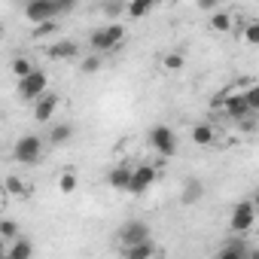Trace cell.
<instances>
[{
    "label": "cell",
    "mask_w": 259,
    "mask_h": 259,
    "mask_svg": "<svg viewBox=\"0 0 259 259\" xmlns=\"http://www.w3.org/2000/svg\"><path fill=\"white\" fill-rule=\"evenodd\" d=\"M122 40H125V25H104V28L92 31L89 46H92L95 52H110V49H116Z\"/></svg>",
    "instance_id": "1"
},
{
    "label": "cell",
    "mask_w": 259,
    "mask_h": 259,
    "mask_svg": "<svg viewBox=\"0 0 259 259\" xmlns=\"http://www.w3.org/2000/svg\"><path fill=\"white\" fill-rule=\"evenodd\" d=\"M70 10V4H52V0H31V4L25 7V16H28V22H34V25H46V22H52L58 13H67Z\"/></svg>",
    "instance_id": "2"
},
{
    "label": "cell",
    "mask_w": 259,
    "mask_h": 259,
    "mask_svg": "<svg viewBox=\"0 0 259 259\" xmlns=\"http://www.w3.org/2000/svg\"><path fill=\"white\" fill-rule=\"evenodd\" d=\"M13 156H16L19 165H34V162H40V156H43V144H40V138H37V135H25V138H19Z\"/></svg>",
    "instance_id": "3"
},
{
    "label": "cell",
    "mask_w": 259,
    "mask_h": 259,
    "mask_svg": "<svg viewBox=\"0 0 259 259\" xmlns=\"http://www.w3.org/2000/svg\"><path fill=\"white\" fill-rule=\"evenodd\" d=\"M150 147L159 153V156H174L177 153V135L171 132V128L168 125H156L153 128V132H150Z\"/></svg>",
    "instance_id": "4"
},
{
    "label": "cell",
    "mask_w": 259,
    "mask_h": 259,
    "mask_svg": "<svg viewBox=\"0 0 259 259\" xmlns=\"http://www.w3.org/2000/svg\"><path fill=\"white\" fill-rule=\"evenodd\" d=\"M159 177V168L156 165H141V168H132V180H128V189L125 192H132V195H144Z\"/></svg>",
    "instance_id": "5"
},
{
    "label": "cell",
    "mask_w": 259,
    "mask_h": 259,
    "mask_svg": "<svg viewBox=\"0 0 259 259\" xmlns=\"http://www.w3.org/2000/svg\"><path fill=\"white\" fill-rule=\"evenodd\" d=\"M253 223H256V204L253 201H238L235 210H232V232L244 235V232L253 229Z\"/></svg>",
    "instance_id": "6"
},
{
    "label": "cell",
    "mask_w": 259,
    "mask_h": 259,
    "mask_svg": "<svg viewBox=\"0 0 259 259\" xmlns=\"http://www.w3.org/2000/svg\"><path fill=\"white\" fill-rule=\"evenodd\" d=\"M46 85H49L46 73H43V70H34L31 76L19 79V98H25V101H37L40 95H46Z\"/></svg>",
    "instance_id": "7"
},
{
    "label": "cell",
    "mask_w": 259,
    "mask_h": 259,
    "mask_svg": "<svg viewBox=\"0 0 259 259\" xmlns=\"http://www.w3.org/2000/svg\"><path fill=\"white\" fill-rule=\"evenodd\" d=\"M119 241H122V247H135V244L150 241V229H147V223H141V220L125 223V226L119 229Z\"/></svg>",
    "instance_id": "8"
},
{
    "label": "cell",
    "mask_w": 259,
    "mask_h": 259,
    "mask_svg": "<svg viewBox=\"0 0 259 259\" xmlns=\"http://www.w3.org/2000/svg\"><path fill=\"white\" fill-rule=\"evenodd\" d=\"M55 110H58V95L46 92V95H40L37 104H34V119H37V122H49V119L55 116Z\"/></svg>",
    "instance_id": "9"
},
{
    "label": "cell",
    "mask_w": 259,
    "mask_h": 259,
    "mask_svg": "<svg viewBox=\"0 0 259 259\" xmlns=\"http://www.w3.org/2000/svg\"><path fill=\"white\" fill-rule=\"evenodd\" d=\"M217 259H250V244L247 241H229L223 250H220V256Z\"/></svg>",
    "instance_id": "10"
},
{
    "label": "cell",
    "mask_w": 259,
    "mask_h": 259,
    "mask_svg": "<svg viewBox=\"0 0 259 259\" xmlns=\"http://www.w3.org/2000/svg\"><path fill=\"white\" fill-rule=\"evenodd\" d=\"M223 107H226V113H229V116H235V119H247V116H250V107H247L244 95L223 98Z\"/></svg>",
    "instance_id": "11"
},
{
    "label": "cell",
    "mask_w": 259,
    "mask_h": 259,
    "mask_svg": "<svg viewBox=\"0 0 259 259\" xmlns=\"http://www.w3.org/2000/svg\"><path fill=\"white\" fill-rule=\"evenodd\" d=\"M46 52H49V58H76L79 46H76L73 40H58V43H52Z\"/></svg>",
    "instance_id": "12"
},
{
    "label": "cell",
    "mask_w": 259,
    "mask_h": 259,
    "mask_svg": "<svg viewBox=\"0 0 259 259\" xmlns=\"http://www.w3.org/2000/svg\"><path fill=\"white\" fill-rule=\"evenodd\" d=\"M7 253H10L13 259H31V256H34V244L19 235L16 241H10V250H7Z\"/></svg>",
    "instance_id": "13"
},
{
    "label": "cell",
    "mask_w": 259,
    "mask_h": 259,
    "mask_svg": "<svg viewBox=\"0 0 259 259\" xmlns=\"http://www.w3.org/2000/svg\"><path fill=\"white\" fill-rule=\"evenodd\" d=\"M128 180H132V168H125V165H116L110 174H107V183L113 189H128Z\"/></svg>",
    "instance_id": "14"
},
{
    "label": "cell",
    "mask_w": 259,
    "mask_h": 259,
    "mask_svg": "<svg viewBox=\"0 0 259 259\" xmlns=\"http://www.w3.org/2000/svg\"><path fill=\"white\" fill-rule=\"evenodd\" d=\"M125 259H156V244L144 241V244H135V247H125Z\"/></svg>",
    "instance_id": "15"
},
{
    "label": "cell",
    "mask_w": 259,
    "mask_h": 259,
    "mask_svg": "<svg viewBox=\"0 0 259 259\" xmlns=\"http://www.w3.org/2000/svg\"><path fill=\"white\" fill-rule=\"evenodd\" d=\"M213 141H217L213 125H195V128H192V144H195V147H210Z\"/></svg>",
    "instance_id": "16"
},
{
    "label": "cell",
    "mask_w": 259,
    "mask_h": 259,
    "mask_svg": "<svg viewBox=\"0 0 259 259\" xmlns=\"http://www.w3.org/2000/svg\"><path fill=\"white\" fill-rule=\"evenodd\" d=\"M4 192H7V195H19V198H28V195H31V186H28L22 177L13 174V177L4 180Z\"/></svg>",
    "instance_id": "17"
},
{
    "label": "cell",
    "mask_w": 259,
    "mask_h": 259,
    "mask_svg": "<svg viewBox=\"0 0 259 259\" xmlns=\"http://www.w3.org/2000/svg\"><path fill=\"white\" fill-rule=\"evenodd\" d=\"M70 138H73V125H70V122H61V125H55V128H52V135H49V144L61 147V144H67Z\"/></svg>",
    "instance_id": "18"
},
{
    "label": "cell",
    "mask_w": 259,
    "mask_h": 259,
    "mask_svg": "<svg viewBox=\"0 0 259 259\" xmlns=\"http://www.w3.org/2000/svg\"><path fill=\"white\" fill-rule=\"evenodd\" d=\"M37 67L31 64V58H25V55H19V58H13V73H16V79H25V76H31Z\"/></svg>",
    "instance_id": "19"
},
{
    "label": "cell",
    "mask_w": 259,
    "mask_h": 259,
    "mask_svg": "<svg viewBox=\"0 0 259 259\" xmlns=\"http://www.w3.org/2000/svg\"><path fill=\"white\" fill-rule=\"evenodd\" d=\"M210 31H217V34L232 31V16H229V13H213V16H210Z\"/></svg>",
    "instance_id": "20"
},
{
    "label": "cell",
    "mask_w": 259,
    "mask_h": 259,
    "mask_svg": "<svg viewBox=\"0 0 259 259\" xmlns=\"http://www.w3.org/2000/svg\"><path fill=\"white\" fill-rule=\"evenodd\" d=\"M241 95H244V101H247L250 113H256V110H259V85H256V82L250 79V82H247V89H244Z\"/></svg>",
    "instance_id": "21"
},
{
    "label": "cell",
    "mask_w": 259,
    "mask_h": 259,
    "mask_svg": "<svg viewBox=\"0 0 259 259\" xmlns=\"http://www.w3.org/2000/svg\"><path fill=\"white\" fill-rule=\"evenodd\" d=\"M201 192H204V186H201L198 180H189V183L183 186V201H186V204H195V201L201 198Z\"/></svg>",
    "instance_id": "22"
},
{
    "label": "cell",
    "mask_w": 259,
    "mask_h": 259,
    "mask_svg": "<svg viewBox=\"0 0 259 259\" xmlns=\"http://www.w3.org/2000/svg\"><path fill=\"white\" fill-rule=\"evenodd\" d=\"M125 10H128V16H132V19H144V16L153 13V4H150V0H141V4L135 0V4H128Z\"/></svg>",
    "instance_id": "23"
},
{
    "label": "cell",
    "mask_w": 259,
    "mask_h": 259,
    "mask_svg": "<svg viewBox=\"0 0 259 259\" xmlns=\"http://www.w3.org/2000/svg\"><path fill=\"white\" fill-rule=\"evenodd\" d=\"M0 238H4L7 244L19 238V223L16 220H0Z\"/></svg>",
    "instance_id": "24"
},
{
    "label": "cell",
    "mask_w": 259,
    "mask_h": 259,
    "mask_svg": "<svg viewBox=\"0 0 259 259\" xmlns=\"http://www.w3.org/2000/svg\"><path fill=\"white\" fill-rule=\"evenodd\" d=\"M162 64H165V70L174 73V70H180V67L186 64V58H183V52H168V55L162 58Z\"/></svg>",
    "instance_id": "25"
},
{
    "label": "cell",
    "mask_w": 259,
    "mask_h": 259,
    "mask_svg": "<svg viewBox=\"0 0 259 259\" xmlns=\"http://www.w3.org/2000/svg\"><path fill=\"white\" fill-rule=\"evenodd\" d=\"M58 189H61L64 195L76 192V174H73V171H64V174H61V180H58Z\"/></svg>",
    "instance_id": "26"
},
{
    "label": "cell",
    "mask_w": 259,
    "mask_h": 259,
    "mask_svg": "<svg viewBox=\"0 0 259 259\" xmlns=\"http://www.w3.org/2000/svg\"><path fill=\"white\" fill-rule=\"evenodd\" d=\"M55 31H58V25H55V22H46V25H37V28H34V37L40 40V37H49V34H55Z\"/></svg>",
    "instance_id": "27"
},
{
    "label": "cell",
    "mask_w": 259,
    "mask_h": 259,
    "mask_svg": "<svg viewBox=\"0 0 259 259\" xmlns=\"http://www.w3.org/2000/svg\"><path fill=\"white\" fill-rule=\"evenodd\" d=\"M95 70H101V55H89L82 61V73H95Z\"/></svg>",
    "instance_id": "28"
},
{
    "label": "cell",
    "mask_w": 259,
    "mask_h": 259,
    "mask_svg": "<svg viewBox=\"0 0 259 259\" xmlns=\"http://www.w3.org/2000/svg\"><path fill=\"white\" fill-rule=\"evenodd\" d=\"M244 40H247V43H259V25H256V22L244 28Z\"/></svg>",
    "instance_id": "29"
},
{
    "label": "cell",
    "mask_w": 259,
    "mask_h": 259,
    "mask_svg": "<svg viewBox=\"0 0 259 259\" xmlns=\"http://www.w3.org/2000/svg\"><path fill=\"white\" fill-rule=\"evenodd\" d=\"M0 259H13V256H10V253H7V250H0Z\"/></svg>",
    "instance_id": "30"
},
{
    "label": "cell",
    "mask_w": 259,
    "mask_h": 259,
    "mask_svg": "<svg viewBox=\"0 0 259 259\" xmlns=\"http://www.w3.org/2000/svg\"><path fill=\"white\" fill-rule=\"evenodd\" d=\"M4 195H7V192H4V180H0V198H4Z\"/></svg>",
    "instance_id": "31"
}]
</instances>
